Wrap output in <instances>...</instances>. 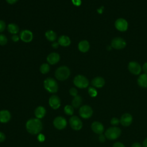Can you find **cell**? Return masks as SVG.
Segmentation results:
<instances>
[{
  "mask_svg": "<svg viewBox=\"0 0 147 147\" xmlns=\"http://www.w3.org/2000/svg\"><path fill=\"white\" fill-rule=\"evenodd\" d=\"M26 129L31 134H38L42 129V123L40 119L31 118L26 123Z\"/></svg>",
  "mask_w": 147,
  "mask_h": 147,
  "instance_id": "obj_1",
  "label": "cell"
},
{
  "mask_svg": "<svg viewBox=\"0 0 147 147\" xmlns=\"http://www.w3.org/2000/svg\"><path fill=\"white\" fill-rule=\"evenodd\" d=\"M70 74L69 68L65 65H63L56 69L55 72V76L58 80L64 81L69 77Z\"/></svg>",
  "mask_w": 147,
  "mask_h": 147,
  "instance_id": "obj_2",
  "label": "cell"
},
{
  "mask_svg": "<svg viewBox=\"0 0 147 147\" xmlns=\"http://www.w3.org/2000/svg\"><path fill=\"white\" fill-rule=\"evenodd\" d=\"M45 89L50 93H56L58 91V84L55 79L52 78H47L44 81Z\"/></svg>",
  "mask_w": 147,
  "mask_h": 147,
  "instance_id": "obj_3",
  "label": "cell"
},
{
  "mask_svg": "<svg viewBox=\"0 0 147 147\" xmlns=\"http://www.w3.org/2000/svg\"><path fill=\"white\" fill-rule=\"evenodd\" d=\"M73 82L74 85L79 88H85L87 87L89 84L88 80L82 75H76L74 78Z\"/></svg>",
  "mask_w": 147,
  "mask_h": 147,
  "instance_id": "obj_4",
  "label": "cell"
},
{
  "mask_svg": "<svg viewBox=\"0 0 147 147\" xmlns=\"http://www.w3.org/2000/svg\"><path fill=\"white\" fill-rule=\"evenodd\" d=\"M121 134V130L119 127L114 126L108 128L105 131L106 137L111 140H114L117 139L119 137Z\"/></svg>",
  "mask_w": 147,
  "mask_h": 147,
  "instance_id": "obj_5",
  "label": "cell"
},
{
  "mask_svg": "<svg viewBox=\"0 0 147 147\" xmlns=\"http://www.w3.org/2000/svg\"><path fill=\"white\" fill-rule=\"evenodd\" d=\"M79 113L80 117L84 119L90 118L93 113L92 108L88 105H83L81 106L79 110Z\"/></svg>",
  "mask_w": 147,
  "mask_h": 147,
  "instance_id": "obj_6",
  "label": "cell"
},
{
  "mask_svg": "<svg viewBox=\"0 0 147 147\" xmlns=\"http://www.w3.org/2000/svg\"><path fill=\"white\" fill-rule=\"evenodd\" d=\"M71 128L75 130H79L83 126V123L80 119L77 116H72L69 120Z\"/></svg>",
  "mask_w": 147,
  "mask_h": 147,
  "instance_id": "obj_7",
  "label": "cell"
},
{
  "mask_svg": "<svg viewBox=\"0 0 147 147\" xmlns=\"http://www.w3.org/2000/svg\"><path fill=\"white\" fill-rule=\"evenodd\" d=\"M53 123L55 127L57 129L63 130L67 126V122L65 118L63 117L58 116L54 119Z\"/></svg>",
  "mask_w": 147,
  "mask_h": 147,
  "instance_id": "obj_8",
  "label": "cell"
},
{
  "mask_svg": "<svg viewBox=\"0 0 147 147\" xmlns=\"http://www.w3.org/2000/svg\"><path fill=\"white\" fill-rule=\"evenodd\" d=\"M20 39L24 42H30L32 41L33 35L32 32L28 29H24L20 33Z\"/></svg>",
  "mask_w": 147,
  "mask_h": 147,
  "instance_id": "obj_9",
  "label": "cell"
},
{
  "mask_svg": "<svg viewBox=\"0 0 147 147\" xmlns=\"http://www.w3.org/2000/svg\"><path fill=\"white\" fill-rule=\"evenodd\" d=\"M126 41L124 40V39L121 37H116L113 38L111 43V47L117 49L124 48L126 46Z\"/></svg>",
  "mask_w": 147,
  "mask_h": 147,
  "instance_id": "obj_10",
  "label": "cell"
},
{
  "mask_svg": "<svg viewBox=\"0 0 147 147\" xmlns=\"http://www.w3.org/2000/svg\"><path fill=\"white\" fill-rule=\"evenodd\" d=\"M48 102L50 107L54 110H56L59 109L61 105L60 99L58 96L56 95H52L49 98Z\"/></svg>",
  "mask_w": 147,
  "mask_h": 147,
  "instance_id": "obj_11",
  "label": "cell"
},
{
  "mask_svg": "<svg viewBox=\"0 0 147 147\" xmlns=\"http://www.w3.org/2000/svg\"><path fill=\"white\" fill-rule=\"evenodd\" d=\"M128 69L131 73L134 75L139 74L141 71L140 65L136 61L130 62L128 64Z\"/></svg>",
  "mask_w": 147,
  "mask_h": 147,
  "instance_id": "obj_12",
  "label": "cell"
},
{
  "mask_svg": "<svg viewBox=\"0 0 147 147\" xmlns=\"http://www.w3.org/2000/svg\"><path fill=\"white\" fill-rule=\"evenodd\" d=\"M115 28L119 31L123 32L127 30L128 27L127 22L123 18H118L115 22Z\"/></svg>",
  "mask_w": 147,
  "mask_h": 147,
  "instance_id": "obj_13",
  "label": "cell"
},
{
  "mask_svg": "<svg viewBox=\"0 0 147 147\" xmlns=\"http://www.w3.org/2000/svg\"><path fill=\"white\" fill-rule=\"evenodd\" d=\"M60 59V55L57 52H52L50 53L47 57V61L48 64L53 65L57 64Z\"/></svg>",
  "mask_w": 147,
  "mask_h": 147,
  "instance_id": "obj_14",
  "label": "cell"
},
{
  "mask_svg": "<svg viewBox=\"0 0 147 147\" xmlns=\"http://www.w3.org/2000/svg\"><path fill=\"white\" fill-rule=\"evenodd\" d=\"M133 121V117L131 114L129 113L123 114L120 119V123L124 126H129Z\"/></svg>",
  "mask_w": 147,
  "mask_h": 147,
  "instance_id": "obj_15",
  "label": "cell"
},
{
  "mask_svg": "<svg viewBox=\"0 0 147 147\" xmlns=\"http://www.w3.org/2000/svg\"><path fill=\"white\" fill-rule=\"evenodd\" d=\"M91 129L96 134H101L104 130V127L102 123L95 121L91 124Z\"/></svg>",
  "mask_w": 147,
  "mask_h": 147,
  "instance_id": "obj_16",
  "label": "cell"
},
{
  "mask_svg": "<svg viewBox=\"0 0 147 147\" xmlns=\"http://www.w3.org/2000/svg\"><path fill=\"white\" fill-rule=\"evenodd\" d=\"M11 119V114L7 110H2L0 111V122L7 123Z\"/></svg>",
  "mask_w": 147,
  "mask_h": 147,
  "instance_id": "obj_17",
  "label": "cell"
},
{
  "mask_svg": "<svg viewBox=\"0 0 147 147\" xmlns=\"http://www.w3.org/2000/svg\"><path fill=\"white\" fill-rule=\"evenodd\" d=\"M57 42L62 47H68L71 43L70 38L65 35L60 36L58 38Z\"/></svg>",
  "mask_w": 147,
  "mask_h": 147,
  "instance_id": "obj_18",
  "label": "cell"
},
{
  "mask_svg": "<svg viewBox=\"0 0 147 147\" xmlns=\"http://www.w3.org/2000/svg\"><path fill=\"white\" fill-rule=\"evenodd\" d=\"M105 82L103 78L98 76L94 78L91 81L92 85L96 88H101L105 85Z\"/></svg>",
  "mask_w": 147,
  "mask_h": 147,
  "instance_id": "obj_19",
  "label": "cell"
},
{
  "mask_svg": "<svg viewBox=\"0 0 147 147\" xmlns=\"http://www.w3.org/2000/svg\"><path fill=\"white\" fill-rule=\"evenodd\" d=\"M46 114L45 109L41 106L37 107L34 110V115L38 119L42 118Z\"/></svg>",
  "mask_w": 147,
  "mask_h": 147,
  "instance_id": "obj_20",
  "label": "cell"
},
{
  "mask_svg": "<svg viewBox=\"0 0 147 147\" xmlns=\"http://www.w3.org/2000/svg\"><path fill=\"white\" fill-rule=\"evenodd\" d=\"M79 50L83 53L87 52L90 49V44L87 40H82L78 44Z\"/></svg>",
  "mask_w": 147,
  "mask_h": 147,
  "instance_id": "obj_21",
  "label": "cell"
},
{
  "mask_svg": "<svg viewBox=\"0 0 147 147\" xmlns=\"http://www.w3.org/2000/svg\"><path fill=\"white\" fill-rule=\"evenodd\" d=\"M138 84L142 87H147V74L141 75L137 80Z\"/></svg>",
  "mask_w": 147,
  "mask_h": 147,
  "instance_id": "obj_22",
  "label": "cell"
},
{
  "mask_svg": "<svg viewBox=\"0 0 147 147\" xmlns=\"http://www.w3.org/2000/svg\"><path fill=\"white\" fill-rule=\"evenodd\" d=\"M45 36L48 41L52 42H54L57 39V34L52 30H47L45 33Z\"/></svg>",
  "mask_w": 147,
  "mask_h": 147,
  "instance_id": "obj_23",
  "label": "cell"
},
{
  "mask_svg": "<svg viewBox=\"0 0 147 147\" xmlns=\"http://www.w3.org/2000/svg\"><path fill=\"white\" fill-rule=\"evenodd\" d=\"M7 29L8 32L12 34H17L20 30L18 26L14 23H10L8 24L7 26Z\"/></svg>",
  "mask_w": 147,
  "mask_h": 147,
  "instance_id": "obj_24",
  "label": "cell"
},
{
  "mask_svg": "<svg viewBox=\"0 0 147 147\" xmlns=\"http://www.w3.org/2000/svg\"><path fill=\"white\" fill-rule=\"evenodd\" d=\"M82 103V98L80 95H76L74 96L72 100V106L74 108H78L80 106Z\"/></svg>",
  "mask_w": 147,
  "mask_h": 147,
  "instance_id": "obj_25",
  "label": "cell"
},
{
  "mask_svg": "<svg viewBox=\"0 0 147 147\" xmlns=\"http://www.w3.org/2000/svg\"><path fill=\"white\" fill-rule=\"evenodd\" d=\"M50 66L48 63H43L40 67V71L42 74H46L49 72Z\"/></svg>",
  "mask_w": 147,
  "mask_h": 147,
  "instance_id": "obj_26",
  "label": "cell"
},
{
  "mask_svg": "<svg viewBox=\"0 0 147 147\" xmlns=\"http://www.w3.org/2000/svg\"><path fill=\"white\" fill-rule=\"evenodd\" d=\"M64 111L65 114L68 115H72L74 112V107L69 105H65V107H64Z\"/></svg>",
  "mask_w": 147,
  "mask_h": 147,
  "instance_id": "obj_27",
  "label": "cell"
},
{
  "mask_svg": "<svg viewBox=\"0 0 147 147\" xmlns=\"http://www.w3.org/2000/svg\"><path fill=\"white\" fill-rule=\"evenodd\" d=\"M88 94L91 97H95L97 95V91L95 88L92 87H90L88 88Z\"/></svg>",
  "mask_w": 147,
  "mask_h": 147,
  "instance_id": "obj_28",
  "label": "cell"
},
{
  "mask_svg": "<svg viewBox=\"0 0 147 147\" xmlns=\"http://www.w3.org/2000/svg\"><path fill=\"white\" fill-rule=\"evenodd\" d=\"M7 42V37L3 34H0V45H5Z\"/></svg>",
  "mask_w": 147,
  "mask_h": 147,
  "instance_id": "obj_29",
  "label": "cell"
},
{
  "mask_svg": "<svg viewBox=\"0 0 147 147\" xmlns=\"http://www.w3.org/2000/svg\"><path fill=\"white\" fill-rule=\"evenodd\" d=\"M69 94L72 96H75L76 95H78V90L76 88H74V87H72L69 89Z\"/></svg>",
  "mask_w": 147,
  "mask_h": 147,
  "instance_id": "obj_30",
  "label": "cell"
},
{
  "mask_svg": "<svg viewBox=\"0 0 147 147\" xmlns=\"http://www.w3.org/2000/svg\"><path fill=\"white\" fill-rule=\"evenodd\" d=\"M119 122H120V120H119L118 118H115V117L111 119V121H110L111 124L112 125H113V126H117V125H118Z\"/></svg>",
  "mask_w": 147,
  "mask_h": 147,
  "instance_id": "obj_31",
  "label": "cell"
},
{
  "mask_svg": "<svg viewBox=\"0 0 147 147\" xmlns=\"http://www.w3.org/2000/svg\"><path fill=\"white\" fill-rule=\"evenodd\" d=\"M6 23L4 21L0 20V33L3 32L6 28Z\"/></svg>",
  "mask_w": 147,
  "mask_h": 147,
  "instance_id": "obj_32",
  "label": "cell"
},
{
  "mask_svg": "<svg viewBox=\"0 0 147 147\" xmlns=\"http://www.w3.org/2000/svg\"><path fill=\"white\" fill-rule=\"evenodd\" d=\"M37 140L39 142H43L45 141V136L41 133H39L37 136Z\"/></svg>",
  "mask_w": 147,
  "mask_h": 147,
  "instance_id": "obj_33",
  "label": "cell"
},
{
  "mask_svg": "<svg viewBox=\"0 0 147 147\" xmlns=\"http://www.w3.org/2000/svg\"><path fill=\"white\" fill-rule=\"evenodd\" d=\"M20 39V36L16 34H13L11 36V40L14 41V42H17L19 41V40Z\"/></svg>",
  "mask_w": 147,
  "mask_h": 147,
  "instance_id": "obj_34",
  "label": "cell"
},
{
  "mask_svg": "<svg viewBox=\"0 0 147 147\" xmlns=\"http://www.w3.org/2000/svg\"><path fill=\"white\" fill-rule=\"evenodd\" d=\"M74 5L76 6H79L82 3L81 0H71Z\"/></svg>",
  "mask_w": 147,
  "mask_h": 147,
  "instance_id": "obj_35",
  "label": "cell"
},
{
  "mask_svg": "<svg viewBox=\"0 0 147 147\" xmlns=\"http://www.w3.org/2000/svg\"><path fill=\"white\" fill-rule=\"evenodd\" d=\"M6 139V136L5 134L2 132V131H0V142H3Z\"/></svg>",
  "mask_w": 147,
  "mask_h": 147,
  "instance_id": "obj_36",
  "label": "cell"
},
{
  "mask_svg": "<svg viewBox=\"0 0 147 147\" xmlns=\"http://www.w3.org/2000/svg\"><path fill=\"white\" fill-rule=\"evenodd\" d=\"M113 147H125V146L122 143L120 142H117L113 144Z\"/></svg>",
  "mask_w": 147,
  "mask_h": 147,
  "instance_id": "obj_37",
  "label": "cell"
},
{
  "mask_svg": "<svg viewBox=\"0 0 147 147\" xmlns=\"http://www.w3.org/2000/svg\"><path fill=\"white\" fill-rule=\"evenodd\" d=\"M105 140H106V136L105 135H103L102 134H100L99 137V140L101 142H104L105 141Z\"/></svg>",
  "mask_w": 147,
  "mask_h": 147,
  "instance_id": "obj_38",
  "label": "cell"
},
{
  "mask_svg": "<svg viewBox=\"0 0 147 147\" xmlns=\"http://www.w3.org/2000/svg\"><path fill=\"white\" fill-rule=\"evenodd\" d=\"M59 44L58 43V42H53V43L52 44V47L55 48V49H57L59 47Z\"/></svg>",
  "mask_w": 147,
  "mask_h": 147,
  "instance_id": "obj_39",
  "label": "cell"
},
{
  "mask_svg": "<svg viewBox=\"0 0 147 147\" xmlns=\"http://www.w3.org/2000/svg\"><path fill=\"white\" fill-rule=\"evenodd\" d=\"M142 69H143V71L145 72V74H147V62L144 63V64L143 65V67H142Z\"/></svg>",
  "mask_w": 147,
  "mask_h": 147,
  "instance_id": "obj_40",
  "label": "cell"
},
{
  "mask_svg": "<svg viewBox=\"0 0 147 147\" xmlns=\"http://www.w3.org/2000/svg\"><path fill=\"white\" fill-rule=\"evenodd\" d=\"M131 147H142V146L139 142H135L132 144Z\"/></svg>",
  "mask_w": 147,
  "mask_h": 147,
  "instance_id": "obj_41",
  "label": "cell"
},
{
  "mask_svg": "<svg viewBox=\"0 0 147 147\" xmlns=\"http://www.w3.org/2000/svg\"><path fill=\"white\" fill-rule=\"evenodd\" d=\"M18 0H6V1L9 4H14L16 3Z\"/></svg>",
  "mask_w": 147,
  "mask_h": 147,
  "instance_id": "obj_42",
  "label": "cell"
},
{
  "mask_svg": "<svg viewBox=\"0 0 147 147\" xmlns=\"http://www.w3.org/2000/svg\"><path fill=\"white\" fill-rule=\"evenodd\" d=\"M142 146L143 147H147V138H146L142 144Z\"/></svg>",
  "mask_w": 147,
  "mask_h": 147,
  "instance_id": "obj_43",
  "label": "cell"
},
{
  "mask_svg": "<svg viewBox=\"0 0 147 147\" xmlns=\"http://www.w3.org/2000/svg\"><path fill=\"white\" fill-rule=\"evenodd\" d=\"M98 12H99V13H102V10L100 9V10H98Z\"/></svg>",
  "mask_w": 147,
  "mask_h": 147,
  "instance_id": "obj_44",
  "label": "cell"
}]
</instances>
